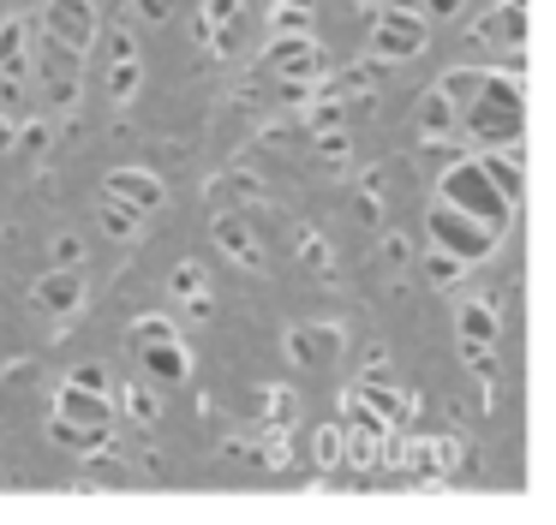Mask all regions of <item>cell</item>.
<instances>
[{
	"label": "cell",
	"mask_w": 556,
	"mask_h": 525,
	"mask_svg": "<svg viewBox=\"0 0 556 525\" xmlns=\"http://www.w3.org/2000/svg\"><path fill=\"white\" fill-rule=\"evenodd\" d=\"M365 400H371L383 418H407V412H401V394H395V388H383V382H365Z\"/></svg>",
	"instance_id": "cell-31"
},
{
	"label": "cell",
	"mask_w": 556,
	"mask_h": 525,
	"mask_svg": "<svg viewBox=\"0 0 556 525\" xmlns=\"http://www.w3.org/2000/svg\"><path fill=\"white\" fill-rule=\"evenodd\" d=\"M479 167L491 174V185L503 191L508 203H520V143H503V150H479Z\"/></svg>",
	"instance_id": "cell-18"
},
{
	"label": "cell",
	"mask_w": 556,
	"mask_h": 525,
	"mask_svg": "<svg viewBox=\"0 0 556 525\" xmlns=\"http://www.w3.org/2000/svg\"><path fill=\"white\" fill-rule=\"evenodd\" d=\"M174 334H180V322H174L168 310H144V317H138L132 329H126V341H132V353H138V346H150V341H174Z\"/></svg>",
	"instance_id": "cell-23"
},
{
	"label": "cell",
	"mask_w": 556,
	"mask_h": 525,
	"mask_svg": "<svg viewBox=\"0 0 556 525\" xmlns=\"http://www.w3.org/2000/svg\"><path fill=\"white\" fill-rule=\"evenodd\" d=\"M460 274H467V262L448 257V251H431V257H425V281H431V286H455Z\"/></svg>",
	"instance_id": "cell-28"
},
{
	"label": "cell",
	"mask_w": 556,
	"mask_h": 525,
	"mask_svg": "<svg viewBox=\"0 0 556 525\" xmlns=\"http://www.w3.org/2000/svg\"><path fill=\"white\" fill-rule=\"evenodd\" d=\"M425 239H431V251H448V257H460L467 269H479V262L496 257V245H503V233H496V227L460 215L455 203H443V197L431 203V215H425Z\"/></svg>",
	"instance_id": "cell-3"
},
{
	"label": "cell",
	"mask_w": 556,
	"mask_h": 525,
	"mask_svg": "<svg viewBox=\"0 0 556 525\" xmlns=\"http://www.w3.org/2000/svg\"><path fill=\"white\" fill-rule=\"evenodd\" d=\"M288 358L293 364H336L341 329L336 322H300V329H288Z\"/></svg>",
	"instance_id": "cell-14"
},
{
	"label": "cell",
	"mask_w": 556,
	"mask_h": 525,
	"mask_svg": "<svg viewBox=\"0 0 556 525\" xmlns=\"http://www.w3.org/2000/svg\"><path fill=\"white\" fill-rule=\"evenodd\" d=\"M460 7H467V0H425L419 12H425V18H455Z\"/></svg>",
	"instance_id": "cell-36"
},
{
	"label": "cell",
	"mask_w": 556,
	"mask_h": 525,
	"mask_svg": "<svg viewBox=\"0 0 556 525\" xmlns=\"http://www.w3.org/2000/svg\"><path fill=\"white\" fill-rule=\"evenodd\" d=\"M30 298H37L42 317H78V310H85V269H66V262H54V269L37 274Z\"/></svg>",
	"instance_id": "cell-9"
},
{
	"label": "cell",
	"mask_w": 556,
	"mask_h": 525,
	"mask_svg": "<svg viewBox=\"0 0 556 525\" xmlns=\"http://www.w3.org/2000/svg\"><path fill=\"white\" fill-rule=\"evenodd\" d=\"M168 293H174V298H198V293H210L204 262H174V269H168Z\"/></svg>",
	"instance_id": "cell-27"
},
{
	"label": "cell",
	"mask_w": 556,
	"mask_h": 525,
	"mask_svg": "<svg viewBox=\"0 0 556 525\" xmlns=\"http://www.w3.org/2000/svg\"><path fill=\"white\" fill-rule=\"evenodd\" d=\"M455 334H460V346H496V334H503L496 305H484V298L460 305V310H455Z\"/></svg>",
	"instance_id": "cell-17"
},
{
	"label": "cell",
	"mask_w": 556,
	"mask_h": 525,
	"mask_svg": "<svg viewBox=\"0 0 556 525\" xmlns=\"http://www.w3.org/2000/svg\"><path fill=\"white\" fill-rule=\"evenodd\" d=\"M0 72L30 78V18H7V24H0Z\"/></svg>",
	"instance_id": "cell-19"
},
{
	"label": "cell",
	"mask_w": 556,
	"mask_h": 525,
	"mask_svg": "<svg viewBox=\"0 0 556 525\" xmlns=\"http://www.w3.org/2000/svg\"><path fill=\"white\" fill-rule=\"evenodd\" d=\"M97 221H102V233H109V239H132V233H138V221H144V215H132V209H126V203L102 197Z\"/></svg>",
	"instance_id": "cell-26"
},
{
	"label": "cell",
	"mask_w": 556,
	"mask_h": 525,
	"mask_svg": "<svg viewBox=\"0 0 556 525\" xmlns=\"http://www.w3.org/2000/svg\"><path fill=\"white\" fill-rule=\"evenodd\" d=\"M264 66L276 72L281 84H317V72H324V48H317V36H276L264 54Z\"/></svg>",
	"instance_id": "cell-8"
},
{
	"label": "cell",
	"mask_w": 556,
	"mask_h": 525,
	"mask_svg": "<svg viewBox=\"0 0 556 525\" xmlns=\"http://www.w3.org/2000/svg\"><path fill=\"white\" fill-rule=\"evenodd\" d=\"M13 143H18V150H25V155H49V143H54V119H18V131H13Z\"/></svg>",
	"instance_id": "cell-25"
},
{
	"label": "cell",
	"mask_w": 556,
	"mask_h": 525,
	"mask_svg": "<svg viewBox=\"0 0 556 525\" xmlns=\"http://www.w3.org/2000/svg\"><path fill=\"white\" fill-rule=\"evenodd\" d=\"M54 412L66 418V424H90V430H114V400L97 388H78V382H61V394H54Z\"/></svg>",
	"instance_id": "cell-13"
},
{
	"label": "cell",
	"mask_w": 556,
	"mask_h": 525,
	"mask_svg": "<svg viewBox=\"0 0 556 525\" xmlns=\"http://www.w3.org/2000/svg\"><path fill=\"white\" fill-rule=\"evenodd\" d=\"M353 7H365V0H353Z\"/></svg>",
	"instance_id": "cell-39"
},
{
	"label": "cell",
	"mask_w": 556,
	"mask_h": 525,
	"mask_svg": "<svg viewBox=\"0 0 556 525\" xmlns=\"http://www.w3.org/2000/svg\"><path fill=\"white\" fill-rule=\"evenodd\" d=\"M413 126H419V143H460V107L431 84V90L413 102Z\"/></svg>",
	"instance_id": "cell-12"
},
{
	"label": "cell",
	"mask_w": 556,
	"mask_h": 525,
	"mask_svg": "<svg viewBox=\"0 0 556 525\" xmlns=\"http://www.w3.org/2000/svg\"><path fill=\"white\" fill-rule=\"evenodd\" d=\"M66 382H78V388H97V394H109V370H102V364H78Z\"/></svg>",
	"instance_id": "cell-34"
},
{
	"label": "cell",
	"mask_w": 556,
	"mask_h": 525,
	"mask_svg": "<svg viewBox=\"0 0 556 525\" xmlns=\"http://www.w3.org/2000/svg\"><path fill=\"white\" fill-rule=\"evenodd\" d=\"M180 12V0H132V18L138 24H168Z\"/></svg>",
	"instance_id": "cell-30"
},
{
	"label": "cell",
	"mask_w": 556,
	"mask_h": 525,
	"mask_svg": "<svg viewBox=\"0 0 556 525\" xmlns=\"http://www.w3.org/2000/svg\"><path fill=\"white\" fill-rule=\"evenodd\" d=\"M383 257H389V262H407V239L389 233V239H383Z\"/></svg>",
	"instance_id": "cell-37"
},
{
	"label": "cell",
	"mask_w": 556,
	"mask_h": 525,
	"mask_svg": "<svg viewBox=\"0 0 556 525\" xmlns=\"http://www.w3.org/2000/svg\"><path fill=\"white\" fill-rule=\"evenodd\" d=\"M138 364H144V376L156 382V388H180L186 376H192V346L174 334V341H150L138 346Z\"/></svg>",
	"instance_id": "cell-11"
},
{
	"label": "cell",
	"mask_w": 556,
	"mask_h": 525,
	"mask_svg": "<svg viewBox=\"0 0 556 525\" xmlns=\"http://www.w3.org/2000/svg\"><path fill=\"white\" fill-rule=\"evenodd\" d=\"M121 412L132 418V424H156V418H162L156 382H138V388H126V394H121Z\"/></svg>",
	"instance_id": "cell-24"
},
{
	"label": "cell",
	"mask_w": 556,
	"mask_h": 525,
	"mask_svg": "<svg viewBox=\"0 0 556 525\" xmlns=\"http://www.w3.org/2000/svg\"><path fill=\"white\" fill-rule=\"evenodd\" d=\"M312 453H317V465H341V430H317Z\"/></svg>",
	"instance_id": "cell-32"
},
{
	"label": "cell",
	"mask_w": 556,
	"mask_h": 525,
	"mask_svg": "<svg viewBox=\"0 0 556 525\" xmlns=\"http://www.w3.org/2000/svg\"><path fill=\"white\" fill-rule=\"evenodd\" d=\"M186 317H192V322H210V293L186 298Z\"/></svg>",
	"instance_id": "cell-38"
},
{
	"label": "cell",
	"mask_w": 556,
	"mask_h": 525,
	"mask_svg": "<svg viewBox=\"0 0 556 525\" xmlns=\"http://www.w3.org/2000/svg\"><path fill=\"white\" fill-rule=\"evenodd\" d=\"M138 84H144V66H138V54H114V66H109V102H132L138 95Z\"/></svg>",
	"instance_id": "cell-21"
},
{
	"label": "cell",
	"mask_w": 556,
	"mask_h": 525,
	"mask_svg": "<svg viewBox=\"0 0 556 525\" xmlns=\"http://www.w3.org/2000/svg\"><path fill=\"white\" fill-rule=\"evenodd\" d=\"M49 441L54 448H66L73 460H90V453L109 448V430H90V424H66L61 412H49Z\"/></svg>",
	"instance_id": "cell-16"
},
{
	"label": "cell",
	"mask_w": 556,
	"mask_h": 525,
	"mask_svg": "<svg viewBox=\"0 0 556 525\" xmlns=\"http://www.w3.org/2000/svg\"><path fill=\"white\" fill-rule=\"evenodd\" d=\"M425 42H431V18H425L413 0H395V7L377 12V24H371V60H377V66L419 60Z\"/></svg>",
	"instance_id": "cell-5"
},
{
	"label": "cell",
	"mask_w": 556,
	"mask_h": 525,
	"mask_svg": "<svg viewBox=\"0 0 556 525\" xmlns=\"http://www.w3.org/2000/svg\"><path fill=\"white\" fill-rule=\"evenodd\" d=\"M210 239H216V251L228 262H240V269H252V274H264L269 269V257H264V245H257V233H252V221L245 215H216V227H210Z\"/></svg>",
	"instance_id": "cell-10"
},
{
	"label": "cell",
	"mask_w": 556,
	"mask_h": 525,
	"mask_svg": "<svg viewBox=\"0 0 556 525\" xmlns=\"http://www.w3.org/2000/svg\"><path fill=\"white\" fill-rule=\"evenodd\" d=\"M42 36H54V42L90 54V48H97V36H102L97 0H49V7H42Z\"/></svg>",
	"instance_id": "cell-6"
},
{
	"label": "cell",
	"mask_w": 556,
	"mask_h": 525,
	"mask_svg": "<svg viewBox=\"0 0 556 525\" xmlns=\"http://www.w3.org/2000/svg\"><path fill=\"white\" fill-rule=\"evenodd\" d=\"M479 84H484V66H448L443 78H437V90H443L455 107H467L472 95H479Z\"/></svg>",
	"instance_id": "cell-22"
},
{
	"label": "cell",
	"mask_w": 556,
	"mask_h": 525,
	"mask_svg": "<svg viewBox=\"0 0 556 525\" xmlns=\"http://www.w3.org/2000/svg\"><path fill=\"white\" fill-rule=\"evenodd\" d=\"M312 7L317 0H276V7H269V30L276 36H312Z\"/></svg>",
	"instance_id": "cell-20"
},
{
	"label": "cell",
	"mask_w": 556,
	"mask_h": 525,
	"mask_svg": "<svg viewBox=\"0 0 556 525\" xmlns=\"http://www.w3.org/2000/svg\"><path fill=\"white\" fill-rule=\"evenodd\" d=\"M30 72H37V84H42V95H49L54 114H73L78 95H85V54L37 30L30 36Z\"/></svg>",
	"instance_id": "cell-4"
},
{
	"label": "cell",
	"mask_w": 556,
	"mask_h": 525,
	"mask_svg": "<svg viewBox=\"0 0 556 525\" xmlns=\"http://www.w3.org/2000/svg\"><path fill=\"white\" fill-rule=\"evenodd\" d=\"M437 197L455 203V209L472 215V221L496 227V233H508V221H515V203H508L503 191L491 185V174L479 167V155H460V162H448L443 174H437Z\"/></svg>",
	"instance_id": "cell-2"
},
{
	"label": "cell",
	"mask_w": 556,
	"mask_h": 525,
	"mask_svg": "<svg viewBox=\"0 0 556 525\" xmlns=\"http://www.w3.org/2000/svg\"><path fill=\"white\" fill-rule=\"evenodd\" d=\"M520 126H527V107H520V78H515V72H484L479 95L460 107V143L503 150V143H520Z\"/></svg>",
	"instance_id": "cell-1"
},
{
	"label": "cell",
	"mask_w": 556,
	"mask_h": 525,
	"mask_svg": "<svg viewBox=\"0 0 556 525\" xmlns=\"http://www.w3.org/2000/svg\"><path fill=\"white\" fill-rule=\"evenodd\" d=\"M54 262H66V269H78V262H85V245H78V233H61V239H54Z\"/></svg>",
	"instance_id": "cell-33"
},
{
	"label": "cell",
	"mask_w": 556,
	"mask_h": 525,
	"mask_svg": "<svg viewBox=\"0 0 556 525\" xmlns=\"http://www.w3.org/2000/svg\"><path fill=\"white\" fill-rule=\"evenodd\" d=\"M472 36H479V42H496V48H520L527 42V0H503L496 12H484V18L472 24Z\"/></svg>",
	"instance_id": "cell-15"
},
{
	"label": "cell",
	"mask_w": 556,
	"mask_h": 525,
	"mask_svg": "<svg viewBox=\"0 0 556 525\" xmlns=\"http://www.w3.org/2000/svg\"><path fill=\"white\" fill-rule=\"evenodd\" d=\"M222 24H240V0H204V24H198V36L222 30Z\"/></svg>",
	"instance_id": "cell-29"
},
{
	"label": "cell",
	"mask_w": 556,
	"mask_h": 525,
	"mask_svg": "<svg viewBox=\"0 0 556 525\" xmlns=\"http://www.w3.org/2000/svg\"><path fill=\"white\" fill-rule=\"evenodd\" d=\"M305 262H312L317 274H329V245L324 239H305Z\"/></svg>",
	"instance_id": "cell-35"
},
{
	"label": "cell",
	"mask_w": 556,
	"mask_h": 525,
	"mask_svg": "<svg viewBox=\"0 0 556 525\" xmlns=\"http://www.w3.org/2000/svg\"><path fill=\"white\" fill-rule=\"evenodd\" d=\"M102 197L126 203L132 215H156L162 203H168V185H162V174H150V167H114V174H102Z\"/></svg>",
	"instance_id": "cell-7"
}]
</instances>
